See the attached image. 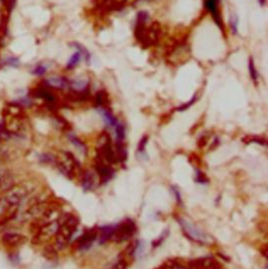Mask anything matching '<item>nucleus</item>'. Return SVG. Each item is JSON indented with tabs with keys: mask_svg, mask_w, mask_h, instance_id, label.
Masks as SVG:
<instances>
[{
	"mask_svg": "<svg viewBox=\"0 0 268 269\" xmlns=\"http://www.w3.org/2000/svg\"><path fill=\"white\" fill-rule=\"evenodd\" d=\"M78 226L79 220L75 216L68 215L62 218L60 226L55 235V247L57 250H62L68 246Z\"/></svg>",
	"mask_w": 268,
	"mask_h": 269,
	"instance_id": "nucleus-1",
	"label": "nucleus"
},
{
	"mask_svg": "<svg viewBox=\"0 0 268 269\" xmlns=\"http://www.w3.org/2000/svg\"><path fill=\"white\" fill-rule=\"evenodd\" d=\"M55 162L62 174L68 178H73L81 171L80 163L70 152L62 151L55 157Z\"/></svg>",
	"mask_w": 268,
	"mask_h": 269,
	"instance_id": "nucleus-2",
	"label": "nucleus"
},
{
	"mask_svg": "<svg viewBox=\"0 0 268 269\" xmlns=\"http://www.w3.org/2000/svg\"><path fill=\"white\" fill-rule=\"evenodd\" d=\"M62 218L59 220L44 224L40 226L39 228H37L34 232L33 240H32L34 244H43V243L49 241L53 237H55L57 230L60 226V223L62 221Z\"/></svg>",
	"mask_w": 268,
	"mask_h": 269,
	"instance_id": "nucleus-3",
	"label": "nucleus"
},
{
	"mask_svg": "<svg viewBox=\"0 0 268 269\" xmlns=\"http://www.w3.org/2000/svg\"><path fill=\"white\" fill-rule=\"evenodd\" d=\"M135 233V223L132 220L127 219L120 224L113 226V232L110 241L122 243L130 239Z\"/></svg>",
	"mask_w": 268,
	"mask_h": 269,
	"instance_id": "nucleus-4",
	"label": "nucleus"
},
{
	"mask_svg": "<svg viewBox=\"0 0 268 269\" xmlns=\"http://www.w3.org/2000/svg\"><path fill=\"white\" fill-rule=\"evenodd\" d=\"M180 223L182 225V228L184 230L185 235L191 239L193 240L195 242H198V243H209L211 238L203 232V230H201L199 227H197L194 223L190 222L189 220L187 219H184V218H182V219H180Z\"/></svg>",
	"mask_w": 268,
	"mask_h": 269,
	"instance_id": "nucleus-5",
	"label": "nucleus"
},
{
	"mask_svg": "<svg viewBox=\"0 0 268 269\" xmlns=\"http://www.w3.org/2000/svg\"><path fill=\"white\" fill-rule=\"evenodd\" d=\"M160 31H161L160 23L157 21L152 22L149 27H147L144 38H143V41H142V44L144 45V47H149V46L156 44L159 39Z\"/></svg>",
	"mask_w": 268,
	"mask_h": 269,
	"instance_id": "nucleus-6",
	"label": "nucleus"
},
{
	"mask_svg": "<svg viewBox=\"0 0 268 269\" xmlns=\"http://www.w3.org/2000/svg\"><path fill=\"white\" fill-rule=\"evenodd\" d=\"M4 128L7 132L12 134H19L23 129V122L21 117H14V115L4 113Z\"/></svg>",
	"mask_w": 268,
	"mask_h": 269,
	"instance_id": "nucleus-7",
	"label": "nucleus"
},
{
	"mask_svg": "<svg viewBox=\"0 0 268 269\" xmlns=\"http://www.w3.org/2000/svg\"><path fill=\"white\" fill-rule=\"evenodd\" d=\"M149 20V15L148 13L143 11V12H139L137 14V18H136V22H135V30H134V35L136 40L138 42L142 43L143 41V38L147 29V22Z\"/></svg>",
	"mask_w": 268,
	"mask_h": 269,
	"instance_id": "nucleus-8",
	"label": "nucleus"
},
{
	"mask_svg": "<svg viewBox=\"0 0 268 269\" xmlns=\"http://www.w3.org/2000/svg\"><path fill=\"white\" fill-rule=\"evenodd\" d=\"M187 266L188 269H221L219 263L210 257L194 260L190 262Z\"/></svg>",
	"mask_w": 268,
	"mask_h": 269,
	"instance_id": "nucleus-9",
	"label": "nucleus"
},
{
	"mask_svg": "<svg viewBox=\"0 0 268 269\" xmlns=\"http://www.w3.org/2000/svg\"><path fill=\"white\" fill-rule=\"evenodd\" d=\"M98 238V230L89 229L85 234H83L79 239L74 243L75 249H86L91 247V245L94 243V241Z\"/></svg>",
	"mask_w": 268,
	"mask_h": 269,
	"instance_id": "nucleus-10",
	"label": "nucleus"
},
{
	"mask_svg": "<svg viewBox=\"0 0 268 269\" xmlns=\"http://www.w3.org/2000/svg\"><path fill=\"white\" fill-rule=\"evenodd\" d=\"M2 242L7 247H17L27 242V237L18 233H7L3 236Z\"/></svg>",
	"mask_w": 268,
	"mask_h": 269,
	"instance_id": "nucleus-11",
	"label": "nucleus"
},
{
	"mask_svg": "<svg viewBox=\"0 0 268 269\" xmlns=\"http://www.w3.org/2000/svg\"><path fill=\"white\" fill-rule=\"evenodd\" d=\"M218 4H219V0H206V2H204V7H206V9L212 14L216 24L218 25L221 30H223L221 16L218 11Z\"/></svg>",
	"mask_w": 268,
	"mask_h": 269,
	"instance_id": "nucleus-12",
	"label": "nucleus"
},
{
	"mask_svg": "<svg viewBox=\"0 0 268 269\" xmlns=\"http://www.w3.org/2000/svg\"><path fill=\"white\" fill-rule=\"evenodd\" d=\"M45 83L57 89H69V81L65 78H62V76H50L48 78Z\"/></svg>",
	"mask_w": 268,
	"mask_h": 269,
	"instance_id": "nucleus-13",
	"label": "nucleus"
},
{
	"mask_svg": "<svg viewBox=\"0 0 268 269\" xmlns=\"http://www.w3.org/2000/svg\"><path fill=\"white\" fill-rule=\"evenodd\" d=\"M67 98L71 102H86L91 99V93H89V89H86V91L83 92H75L69 89Z\"/></svg>",
	"mask_w": 268,
	"mask_h": 269,
	"instance_id": "nucleus-14",
	"label": "nucleus"
},
{
	"mask_svg": "<svg viewBox=\"0 0 268 269\" xmlns=\"http://www.w3.org/2000/svg\"><path fill=\"white\" fill-rule=\"evenodd\" d=\"M83 188L85 190H93L97 186V175L91 171L83 173Z\"/></svg>",
	"mask_w": 268,
	"mask_h": 269,
	"instance_id": "nucleus-15",
	"label": "nucleus"
},
{
	"mask_svg": "<svg viewBox=\"0 0 268 269\" xmlns=\"http://www.w3.org/2000/svg\"><path fill=\"white\" fill-rule=\"evenodd\" d=\"M95 102H96V106L98 108H106V106L109 103L108 94L105 91L98 92L95 97Z\"/></svg>",
	"mask_w": 268,
	"mask_h": 269,
	"instance_id": "nucleus-16",
	"label": "nucleus"
},
{
	"mask_svg": "<svg viewBox=\"0 0 268 269\" xmlns=\"http://www.w3.org/2000/svg\"><path fill=\"white\" fill-rule=\"evenodd\" d=\"M104 5L109 11H118L125 7L128 0H104Z\"/></svg>",
	"mask_w": 268,
	"mask_h": 269,
	"instance_id": "nucleus-17",
	"label": "nucleus"
},
{
	"mask_svg": "<svg viewBox=\"0 0 268 269\" xmlns=\"http://www.w3.org/2000/svg\"><path fill=\"white\" fill-rule=\"evenodd\" d=\"M35 96L45 100L47 102V103H50V104L54 103V102H55L54 95L52 93H50L48 91V89H46V88H39V89H37Z\"/></svg>",
	"mask_w": 268,
	"mask_h": 269,
	"instance_id": "nucleus-18",
	"label": "nucleus"
},
{
	"mask_svg": "<svg viewBox=\"0 0 268 269\" xmlns=\"http://www.w3.org/2000/svg\"><path fill=\"white\" fill-rule=\"evenodd\" d=\"M5 114H10V115H14V117H23V110L20 105L17 104H10L6 107L4 110Z\"/></svg>",
	"mask_w": 268,
	"mask_h": 269,
	"instance_id": "nucleus-19",
	"label": "nucleus"
},
{
	"mask_svg": "<svg viewBox=\"0 0 268 269\" xmlns=\"http://www.w3.org/2000/svg\"><path fill=\"white\" fill-rule=\"evenodd\" d=\"M69 89L75 92H83L88 89V82L85 80H73L69 81Z\"/></svg>",
	"mask_w": 268,
	"mask_h": 269,
	"instance_id": "nucleus-20",
	"label": "nucleus"
},
{
	"mask_svg": "<svg viewBox=\"0 0 268 269\" xmlns=\"http://www.w3.org/2000/svg\"><path fill=\"white\" fill-rule=\"evenodd\" d=\"M100 109H101L100 112L102 113V115H103V118H104L105 122L107 123V125H109L111 127H114L117 125L118 120L113 117L112 113L109 110H107L106 108H100Z\"/></svg>",
	"mask_w": 268,
	"mask_h": 269,
	"instance_id": "nucleus-21",
	"label": "nucleus"
},
{
	"mask_svg": "<svg viewBox=\"0 0 268 269\" xmlns=\"http://www.w3.org/2000/svg\"><path fill=\"white\" fill-rule=\"evenodd\" d=\"M81 59H82V56H81V54H80L79 52L74 53V54L70 57V59H69V61H68V63H67V65H66V68H67V69H73V68L80 63Z\"/></svg>",
	"mask_w": 268,
	"mask_h": 269,
	"instance_id": "nucleus-22",
	"label": "nucleus"
},
{
	"mask_svg": "<svg viewBox=\"0 0 268 269\" xmlns=\"http://www.w3.org/2000/svg\"><path fill=\"white\" fill-rule=\"evenodd\" d=\"M248 68H249V73H250V78L252 81L257 84L258 82V71L256 69V66H254V62L253 59L250 57L248 61Z\"/></svg>",
	"mask_w": 268,
	"mask_h": 269,
	"instance_id": "nucleus-23",
	"label": "nucleus"
},
{
	"mask_svg": "<svg viewBox=\"0 0 268 269\" xmlns=\"http://www.w3.org/2000/svg\"><path fill=\"white\" fill-rule=\"evenodd\" d=\"M72 45H73L76 49H78V52L81 54V56L84 57L85 61H86L87 63H89V61H91V54H89L88 50H87L83 45H81L80 43H72Z\"/></svg>",
	"mask_w": 268,
	"mask_h": 269,
	"instance_id": "nucleus-24",
	"label": "nucleus"
},
{
	"mask_svg": "<svg viewBox=\"0 0 268 269\" xmlns=\"http://www.w3.org/2000/svg\"><path fill=\"white\" fill-rule=\"evenodd\" d=\"M116 127V134H117V139L118 142H123L124 138H125V127L122 123H117V125L114 126Z\"/></svg>",
	"mask_w": 268,
	"mask_h": 269,
	"instance_id": "nucleus-25",
	"label": "nucleus"
},
{
	"mask_svg": "<svg viewBox=\"0 0 268 269\" xmlns=\"http://www.w3.org/2000/svg\"><path fill=\"white\" fill-rule=\"evenodd\" d=\"M44 255L48 260L57 258V248L55 246H47L44 248Z\"/></svg>",
	"mask_w": 268,
	"mask_h": 269,
	"instance_id": "nucleus-26",
	"label": "nucleus"
},
{
	"mask_svg": "<svg viewBox=\"0 0 268 269\" xmlns=\"http://www.w3.org/2000/svg\"><path fill=\"white\" fill-rule=\"evenodd\" d=\"M238 21H239V19H238L237 15H233L231 17V19H229V27H231L234 34L238 33Z\"/></svg>",
	"mask_w": 268,
	"mask_h": 269,
	"instance_id": "nucleus-27",
	"label": "nucleus"
},
{
	"mask_svg": "<svg viewBox=\"0 0 268 269\" xmlns=\"http://www.w3.org/2000/svg\"><path fill=\"white\" fill-rule=\"evenodd\" d=\"M170 269H188V266H186L185 264L178 262L176 260H173V261H168L167 262Z\"/></svg>",
	"mask_w": 268,
	"mask_h": 269,
	"instance_id": "nucleus-28",
	"label": "nucleus"
},
{
	"mask_svg": "<svg viewBox=\"0 0 268 269\" xmlns=\"http://www.w3.org/2000/svg\"><path fill=\"white\" fill-rule=\"evenodd\" d=\"M69 139L71 140V143H72L74 146H76V147H78V148L81 149V150H85V146H84V144L81 142V140H80L78 137L70 134V135H69Z\"/></svg>",
	"mask_w": 268,
	"mask_h": 269,
	"instance_id": "nucleus-29",
	"label": "nucleus"
},
{
	"mask_svg": "<svg viewBox=\"0 0 268 269\" xmlns=\"http://www.w3.org/2000/svg\"><path fill=\"white\" fill-rule=\"evenodd\" d=\"M147 142H148V136L145 135L142 139H140V143H139V145H138V152H144V151H145Z\"/></svg>",
	"mask_w": 268,
	"mask_h": 269,
	"instance_id": "nucleus-30",
	"label": "nucleus"
},
{
	"mask_svg": "<svg viewBox=\"0 0 268 269\" xmlns=\"http://www.w3.org/2000/svg\"><path fill=\"white\" fill-rule=\"evenodd\" d=\"M45 71H46V67H45V66H43V65H38V66L34 69L33 73H34V74H37V75H42V74L45 73Z\"/></svg>",
	"mask_w": 268,
	"mask_h": 269,
	"instance_id": "nucleus-31",
	"label": "nucleus"
},
{
	"mask_svg": "<svg viewBox=\"0 0 268 269\" xmlns=\"http://www.w3.org/2000/svg\"><path fill=\"white\" fill-rule=\"evenodd\" d=\"M196 98H197V97H196V96H194V98H193L192 100H191V101L189 102V103H187L186 105H183L181 108H178V110H180V111H183V110H185V109H188V108H189L191 105H192V104H194V103H195V101L197 100Z\"/></svg>",
	"mask_w": 268,
	"mask_h": 269,
	"instance_id": "nucleus-32",
	"label": "nucleus"
},
{
	"mask_svg": "<svg viewBox=\"0 0 268 269\" xmlns=\"http://www.w3.org/2000/svg\"><path fill=\"white\" fill-rule=\"evenodd\" d=\"M5 172H4V170L2 169V168H0V186H2V183H3V181H4V177H5Z\"/></svg>",
	"mask_w": 268,
	"mask_h": 269,
	"instance_id": "nucleus-33",
	"label": "nucleus"
},
{
	"mask_svg": "<svg viewBox=\"0 0 268 269\" xmlns=\"http://www.w3.org/2000/svg\"><path fill=\"white\" fill-rule=\"evenodd\" d=\"M156 269H170V267H169L168 263L165 262V263H163V264H162L160 267H158V268H156Z\"/></svg>",
	"mask_w": 268,
	"mask_h": 269,
	"instance_id": "nucleus-34",
	"label": "nucleus"
},
{
	"mask_svg": "<svg viewBox=\"0 0 268 269\" xmlns=\"http://www.w3.org/2000/svg\"><path fill=\"white\" fill-rule=\"evenodd\" d=\"M258 2H259L260 6H262V7H264L266 5V0H258Z\"/></svg>",
	"mask_w": 268,
	"mask_h": 269,
	"instance_id": "nucleus-35",
	"label": "nucleus"
}]
</instances>
